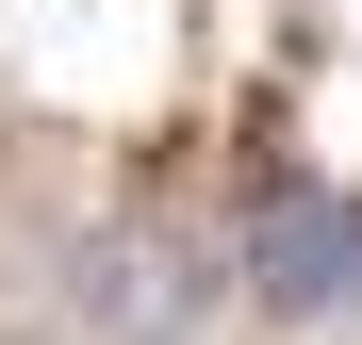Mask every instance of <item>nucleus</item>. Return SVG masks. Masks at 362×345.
<instances>
[{"mask_svg":"<svg viewBox=\"0 0 362 345\" xmlns=\"http://www.w3.org/2000/svg\"><path fill=\"white\" fill-rule=\"evenodd\" d=\"M230 279H247L264 329H329V313L362 296V230H346V198H329V181H264L247 230H230Z\"/></svg>","mask_w":362,"mask_h":345,"instance_id":"1","label":"nucleus"},{"mask_svg":"<svg viewBox=\"0 0 362 345\" xmlns=\"http://www.w3.org/2000/svg\"><path fill=\"white\" fill-rule=\"evenodd\" d=\"M198 313H214V279H198V247H181L165 214H132V230L83 247V329L99 345H181Z\"/></svg>","mask_w":362,"mask_h":345,"instance_id":"2","label":"nucleus"}]
</instances>
